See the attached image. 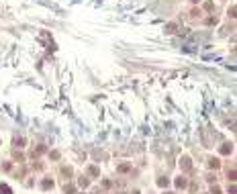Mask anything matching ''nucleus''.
Segmentation results:
<instances>
[{
    "mask_svg": "<svg viewBox=\"0 0 237 194\" xmlns=\"http://www.w3.org/2000/svg\"><path fill=\"white\" fill-rule=\"evenodd\" d=\"M231 149H233V147H231V145H225V147H223V149H221V151H223V153H229V151H231Z\"/></svg>",
    "mask_w": 237,
    "mask_h": 194,
    "instance_id": "obj_5",
    "label": "nucleus"
},
{
    "mask_svg": "<svg viewBox=\"0 0 237 194\" xmlns=\"http://www.w3.org/2000/svg\"><path fill=\"white\" fill-rule=\"evenodd\" d=\"M176 184L182 188V186H186V180H184V178H178V180H176Z\"/></svg>",
    "mask_w": 237,
    "mask_h": 194,
    "instance_id": "obj_3",
    "label": "nucleus"
},
{
    "mask_svg": "<svg viewBox=\"0 0 237 194\" xmlns=\"http://www.w3.org/2000/svg\"><path fill=\"white\" fill-rule=\"evenodd\" d=\"M0 194H12V190L6 184H0Z\"/></svg>",
    "mask_w": 237,
    "mask_h": 194,
    "instance_id": "obj_1",
    "label": "nucleus"
},
{
    "mask_svg": "<svg viewBox=\"0 0 237 194\" xmlns=\"http://www.w3.org/2000/svg\"><path fill=\"white\" fill-rule=\"evenodd\" d=\"M43 188H53V182L51 180H43Z\"/></svg>",
    "mask_w": 237,
    "mask_h": 194,
    "instance_id": "obj_2",
    "label": "nucleus"
},
{
    "mask_svg": "<svg viewBox=\"0 0 237 194\" xmlns=\"http://www.w3.org/2000/svg\"><path fill=\"white\" fill-rule=\"evenodd\" d=\"M165 31H168V33H174V31H176V25H168V27H165Z\"/></svg>",
    "mask_w": 237,
    "mask_h": 194,
    "instance_id": "obj_4",
    "label": "nucleus"
}]
</instances>
